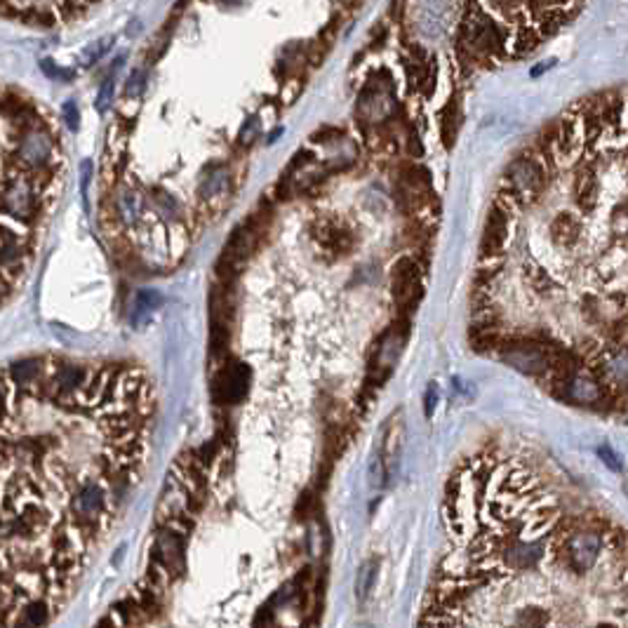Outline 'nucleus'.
<instances>
[{
	"mask_svg": "<svg viewBox=\"0 0 628 628\" xmlns=\"http://www.w3.org/2000/svg\"><path fill=\"white\" fill-rule=\"evenodd\" d=\"M403 440H405L403 412L396 409L391 419H388V426L384 431V454H381V468H384V478H388V480H393L398 476V466H401V456H403Z\"/></svg>",
	"mask_w": 628,
	"mask_h": 628,
	"instance_id": "nucleus-5",
	"label": "nucleus"
},
{
	"mask_svg": "<svg viewBox=\"0 0 628 628\" xmlns=\"http://www.w3.org/2000/svg\"><path fill=\"white\" fill-rule=\"evenodd\" d=\"M421 78H426V83H424V94H426V97H431V94H433V90H436V59H428L426 71H424V76H421Z\"/></svg>",
	"mask_w": 628,
	"mask_h": 628,
	"instance_id": "nucleus-9",
	"label": "nucleus"
},
{
	"mask_svg": "<svg viewBox=\"0 0 628 628\" xmlns=\"http://www.w3.org/2000/svg\"><path fill=\"white\" fill-rule=\"evenodd\" d=\"M544 186H546L544 165L532 156H520L508 165L504 176H501L499 196L504 201L506 210L513 214L516 210L534 205V201L544 191Z\"/></svg>",
	"mask_w": 628,
	"mask_h": 628,
	"instance_id": "nucleus-2",
	"label": "nucleus"
},
{
	"mask_svg": "<svg viewBox=\"0 0 628 628\" xmlns=\"http://www.w3.org/2000/svg\"><path fill=\"white\" fill-rule=\"evenodd\" d=\"M548 236H551V243L558 245V247H572V245H576L581 231H579V224H576L572 212L563 210V212H558L553 216L551 226H548Z\"/></svg>",
	"mask_w": 628,
	"mask_h": 628,
	"instance_id": "nucleus-6",
	"label": "nucleus"
},
{
	"mask_svg": "<svg viewBox=\"0 0 628 628\" xmlns=\"http://www.w3.org/2000/svg\"><path fill=\"white\" fill-rule=\"evenodd\" d=\"M391 292L401 306H414L421 294V271L419 264L409 256L398 259L391 268Z\"/></svg>",
	"mask_w": 628,
	"mask_h": 628,
	"instance_id": "nucleus-4",
	"label": "nucleus"
},
{
	"mask_svg": "<svg viewBox=\"0 0 628 628\" xmlns=\"http://www.w3.org/2000/svg\"><path fill=\"white\" fill-rule=\"evenodd\" d=\"M374 579H376V560H365L356 576V598L361 602L369 596V591H372V586H374Z\"/></svg>",
	"mask_w": 628,
	"mask_h": 628,
	"instance_id": "nucleus-8",
	"label": "nucleus"
},
{
	"mask_svg": "<svg viewBox=\"0 0 628 628\" xmlns=\"http://www.w3.org/2000/svg\"><path fill=\"white\" fill-rule=\"evenodd\" d=\"M508 243H511V212H508L504 205H494L489 210L483 228V243H480L483 266L496 264L504 256Z\"/></svg>",
	"mask_w": 628,
	"mask_h": 628,
	"instance_id": "nucleus-3",
	"label": "nucleus"
},
{
	"mask_svg": "<svg viewBox=\"0 0 628 628\" xmlns=\"http://www.w3.org/2000/svg\"><path fill=\"white\" fill-rule=\"evenodd\" d=\"M584 0H461V14L494 28L506 59L523 57L579 12Z\"/></svg>",
	"mask_w": 628,
	"mask_h": 628,
	"instance_id": "nucleus-1",
	"label": "nucleus"
},
{
	"mask_svg": "<svg viewBox=\"0 0 628 628\" xmlns=\"http://www.w3.org/2000/svg\"><path fill=\"white\" fill-rule=\"evenodd\" d=\"M598 454L602 456V464L607 466V468H612V471H621V461H619V456L612 452V449L600 447V449H598Z\"/></svg>",
	"mask_w": 628,
	"mask_h": 628,
	"instance_id": "nucleus-10",
	"label": "nucleus"
},
{
	"mask_svg": "<svg viewBox=\"0 0 628 628\" xmlns=\"http://www.w3.org/2000/svg\"><path fill=\"white\" fill-rule=\"evenodd\" d=\"M424 403H426V416L431 419V416H433V409H436V403H438V388H436V384L428 386Z\"/></svg>",
	"mask_w": 628,
	"mask_h": 628,
	"instance_id": "nucleus-11",
	"label": "nucleus"
},
{
	"mask_svg": "<svg viewBox=\"0 0 628 628\" xmlns=\"http://www.w3.org/2000/svg\"><path fill=\"white\" fill-rule=\"evenodd\" d=\"M456 132H459V111H456L454 101H449V104L445 106L443 116H440V136H443L445 148H452L454 146Z\"/></svg>",
	"mask_w": 628,
	"mask_h": 628,
	"instance_id": "nucleus-7",
	"label": "nucleus"
}]
</instances>
